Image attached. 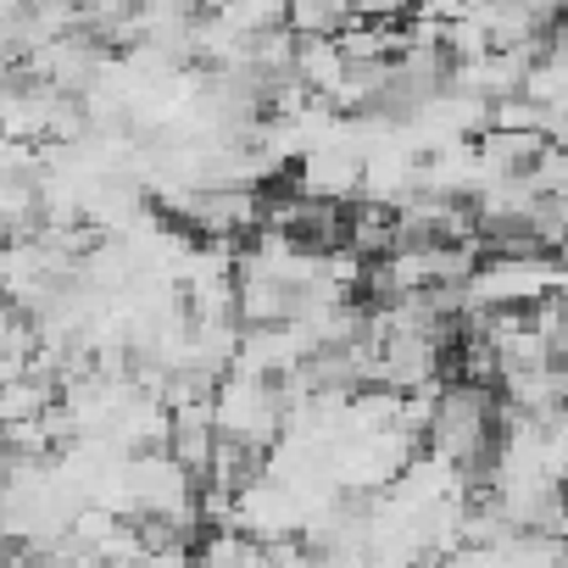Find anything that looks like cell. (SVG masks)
Masks as SVG:
<instances>
[{
	"label": "cell",
	"instance_id": "1",
	"mask_svg": "<svg viewBox=\"0 0 568 568\" xmlns=\"http://www.w3.org/2000/svg\"><path fill=\"white\" fill-rule=\"evenodd\" d=\"M296 190L313 195V201H335L346 206L352 195H363V151L346 145V140H324L302 156V173H296Z\"/></svg>",
	"mask_w": 568,
	"mask_h": 568
},
{
	"label": "cell",
	"instance_id": "2",
	"mask_svg": "<svg viewBox=\"0 0 568 568\" xmlns=\"http://www.w3.org/2000/svg\"><path fill=\"white\" fill-rule=\"evenodd\" d=\"M296 79L313 95H335V84L346 79V51L335 34H302L296 40Z\"/></svg>",
	"mask_w": 568,
	"mask_h": 568
},
{
	"label": "cell",
	"instance_id": "3",
	"mask_svg": "<svg viewBox=\"0 0 568 568\" xmlns=\"http://www.w3.org/2000/svg\"><path fill=\"white\" fill-rule=\"evenodd\" d=\"M474 140H479V156L490 173H529V162L546 151V134H535V129H496L490 123Z\"/></svg>",
	"mask_w": 568,
	"mask_h": 568
},
{
	"label": "cell",
	"instance_id": "4",
	"mask_svg": "<svg viewBox=\"0 0 568 568\" xmlns=\"http://www.w3.org/2000/svg\"><path fill=\"white\" fill-rule=\"evenodd\" d=\"M291 23L296 34H341L352 23V0H291Z\"/></svg>",
	"mask_w": 568,
	"mask_h": 568
}]
</instances>
